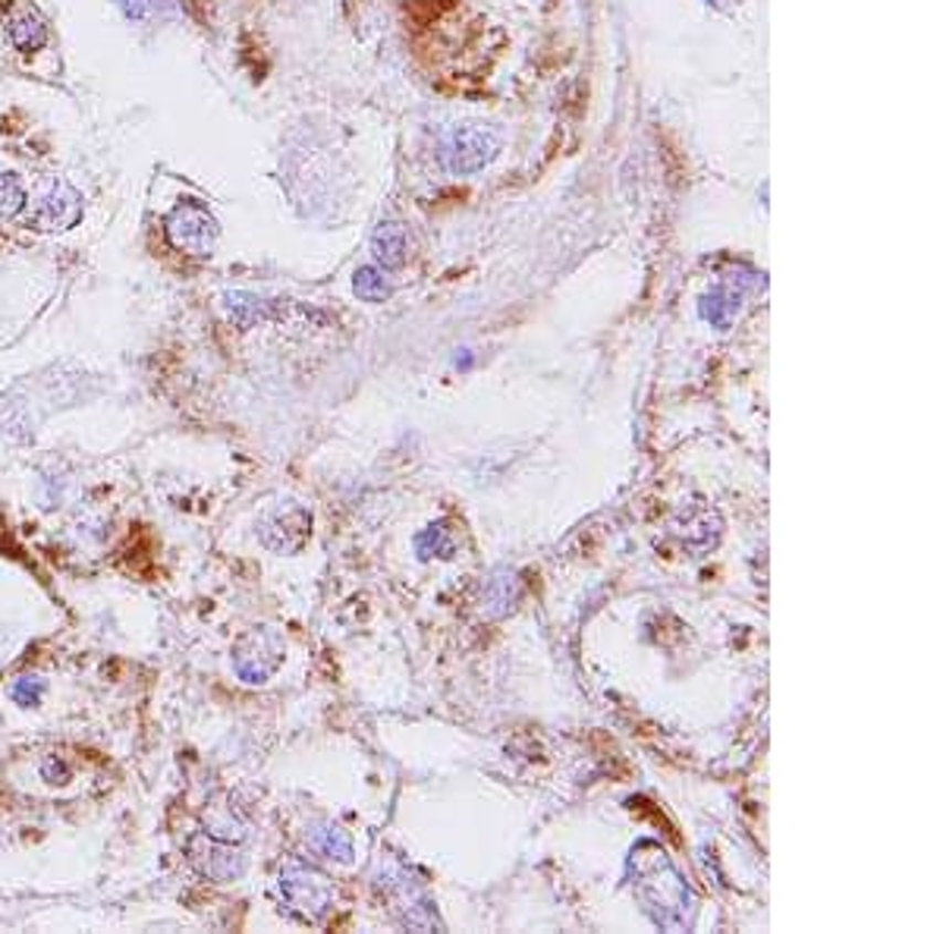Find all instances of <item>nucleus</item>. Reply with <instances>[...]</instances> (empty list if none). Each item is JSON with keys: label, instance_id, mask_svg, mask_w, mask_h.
<instances>
[{"label": "nucleus", "instance_id": "1", "mask_svg": "<svg viewBox=\"0 0 943 934\" xmlns=\"http://www.w3.org/2000/svg\"><path fill=\"white\" fill-rule=\"evenodd\" d=\"M165 230L173 250L189 252V255H211L214 243H218V233H221L214 214L195 199H186L180 205H173V211L167 214Z\"/></svg>", "mask_w": 943, "mask_h": 934}, {"label": "nucleus", "instance_id": "2", "mask_svg": "<svg viewBox=\"0 0 943 934\" xmlns=\"http://www.w3.org/2000/svg\"><path fill=\"white\" fill-rule=\"evenodd\" d=\"M83 221V192L66 183L61 177H54L47 187L39 192L35 205L29 211V227L39 233H66Z\"/></svg>", "mask_w": 943, "mask_h": 934}, {"label": "nucleus", "instance_id": "3", "mask_svg": "<svg viewBox=\"0 0 943 934\" xmlns=\"http://www.w3.org/2000/svg\"><path fill=\"white\" fill-rule=\"evenodd\" d=\"M497 155V139L478 126H456L444 142V164L456 177H469L491 164Z\"/></svg>", "mask_w": 943, "mask_h": 934}, {"label": "nucleus", "instance_id": "4", "mask_svg": "<svg viewBox=\"0 0 943 934\" xmlns=\"http://www.w3.org/2000/svg\"><path fill=\"white\" fill-rule=\"evenodd\" d=\"M186 859L195 872L208 881H233L243 872V856L230 847H221L218 840H211L208 834H192L186 843Z\"/></svg>", "mask_w": 943, "mask_h": 934}, {"label": "nucleus", "instance_id": "5", "mask_svg": "<svg viewBox=\"0 0 943 934\" xmlns=\"http://www.w3.org/2000/svg\"><path fill=\"white\" fill-rule=\"evenodd\" d=\"M10 42L17 44L20 51H25V54L39 51L47 42V25H44V20L35 10H20L10 20Z\"/></svg>", "mask_w": 943, "mask_h": 934}, {"label": "nucleus", "instance_id": "6", "mask_svg": "<svg viewBox=\"0 0 943 934\" xmlns=\"http://www.w3.org/2000/svg\"><path fill=\"white\" fill-rule=\"evenodd\" d=\"M403 255H406V233L400 224H381L378 233H374V258L384 265V268H396L403 265Z\"/></svg>", "mask_w": 943, "mask_h": 934}, {"label": "nucleus", "instance_id": "7", "mask_svg": "<svg viewBox=\"0 0 943 934\" xmlns=\"http://www.w3.org/2000/svg\"><path fill=\"white\" fill-rule=\"evenodd\" d=\"M25 208V189L20 177L0 167V217H17Z\"/></svg>", "mask_w": 943, "mask_h": 934}, {"label": "nucleus", "instance_id": "8", "mask_svg": "<svg viewBox=\"0 0 943 934\" xmlns=\"http://www.w3.org/2000/svg\"><path fill=\"white\" fill-rule=\"evenodd\" d=\"M120 7L126 17L136 22L161 20L170 13V0H120Z\"/></svg>", "mask_w": 943, "mask_h": 934}, {"label": "nucleus", "instance_id": "9", "mask_svg": "<svg viewBox=\"0 0 943 934\" xmlns=\"http://www.w3.org/2000/svg\"><path fill=\"white\" fill-rule=\"evenodd\" d=\"M44 689H47V683H44L42 677H20V680L13 683V689H10V696H13L17 705L35 708L42 705Z\"/></svg>", "mask_w": 943, "mask_h": 934}, {"label": "nucleus", "instance_id": "10", "mask_svg": "<svg viewBox=\"0 0 943 934\" xmlns=\"http://www.w3.org/2000/svg\"><path fill=\"white\" fill-rule=\"evenodd\" d=\"M356 293L362 296V299H384L388 296V284L381 280V274L374 268H362L356 270Z\"/></svg>", "mask_w": 943, "mask_h": 934}, {"label": "nucleus", "instance_id": "11", "mask_svg": "<svg viewBox=\"0 0 943 934\" xmlns=\"http://www.w3.org/2000/svg\"><path fill=\"white\" fill-rule=\"evenodd\" d=\"M44 781H51V784H63L66 777H70V771H66V765H61V762H54V758H47L44 762Z\"/></svg>", "mask_w": 943, "mask_h": 934}]
</instances>
